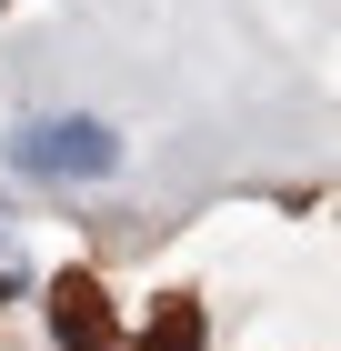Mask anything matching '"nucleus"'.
Wrapping results in <instances>:
<instances>
[{
  "instance_id": "1",
  "label": "nucleus",
  "mask_w": 341,
  "mask_h": 351,
  "mask_svg": "<svg viewBox=\"0 0 341 351\" xmlns=\"http://www.w3.org/2000/svg\"><path fill=\"white\" fill-rule=\"evenodd\" d=\"M10 161H21L30 181H110V171H121V131L91 121V110H60V121H30V131L10 141Z\"/></svg>"
},
{
  "instance_id": "2",
  "label": "nucleus",
  "mask_w": 341,
  "mask_h": 351,
  "mask_svg": "<svg viewBox=\"0 0 341 351\" xmlns=\"http://www.w3.org/2000/svg\"><path fill=\"white\" fill-rule=\"evenodd\" d=\"M51 331H60L71 351H101V341H110V311H101V281H91V271L51 281Z\"/></svg>"
},
{
  "instance_id": "4",
  "label": "nucleus",
  "mask_w": 341,
  "mask_h": 351,
  "mask_svg": "<svg viewBox=\"0 0 341 351\" xmlns=\"http://www.w3.org/2000/svg\"><path fill=\"white\" fill-rule=\"evenodd\" d=\"M10 291H21V271H0V301H10Z\"/></svg>"
},
{
  "instance_id": "3",
  "label": "nucleus",
  "mask_w": 341,
  "mask_h": 351,
  "mask_svg": "<svg viewBox=\"0 0 341 351\" xmlns=\"http://www.w3.org/2000/svg\"><path fill=\"white\" fill-rule=\"evenodd\" d=\"M191 331H201V322H191V311H171V322H161V331H151L141 351H191Z\"/></svg>"
}]
</instances>
